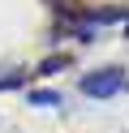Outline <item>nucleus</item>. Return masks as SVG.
<instances>
[{"label": "nucleus", "instance_id": "obj_3", "mask_svg": "<svg viewBox=\"0 0 129 133\" xmlns=\"http://www.w3.org/2000/svg\"><path fill=\"white\" fill-rule=\"evenodd\" d=\"M22 82H26V73H0V90H13Z\"/></svg>", "mask_w": 129, "mask_h": 133}, {"label": "nucleus", "instance_id": "obj_1", "mask_svg": "<svg viewBox=\"0 0 129 133\" xmlns=\"http://www.w3.org/2000/svg\"><path fill=\"white\" fill-rule=\"evenodd\" d=\"M129 82H125V73L120 69H103V73H86L82 77V95H90V99H112V95H120Z\"/></svg>", "mask_w": 129, "mask_h": 133}, {"label": "nucleus", "instance_id": "obj_2", "mask_svg": "<svg viewBox=\"0 0 129 133\" xmlns=\"http://www.w3.org/2000/svg\"><path fill=\"white\" fill-rule=\"evenodd\" d=\"M30 103H39V107H56V103H60V95H56V90H34Z\"/></svg>", "mask_w": 129, "mask_h": 133}]
</instances>
